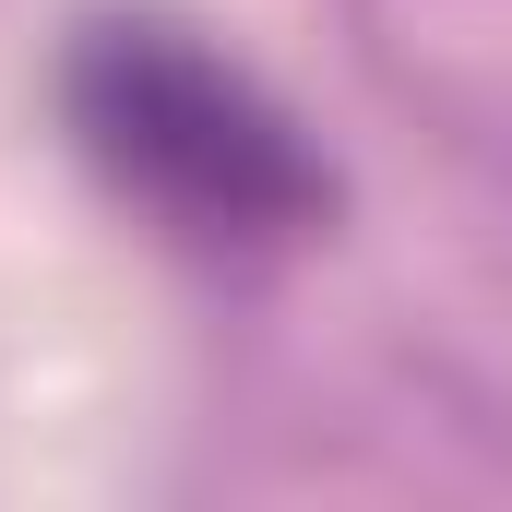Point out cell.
<instances>
[{
  "label": "cell",
  "mask_w": 512,
  "mask_h": 512,
  "mask_svg": "<svg viewBox=\"0 0 512 512\" xmlns=\"http://www.w3.org/2000/svg\"><path fill=\"white\" fill-rule=\"evenodd\" d=\"M60 120H72V155L155 239L203 262H274L322 239L334 215V167L310 120L251 60H227L203 24H167V12L84 24L60 60Z\"/></svg>",
  "instance_id": "obj_1"
}]
</instances>
